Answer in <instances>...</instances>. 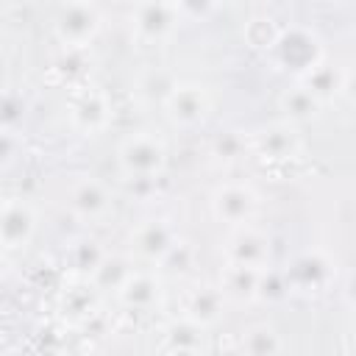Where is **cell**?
Returning a JSON list of instances; mask_svg holds the SVG:
<instances>
[{
  "label": "cell",
  "mask_w": 356,
  "mask_h": 356,
  "mask_svg": "<svg viewBox=\"0 0 356 356\" xmlns=\"http://www.w3.org/2000/svg\"><path fill=\"white\" fill-rule=\"evenodd\" d=\"M134 270L128 267V261H122V259H117V256H103L97 264H95V270H92V281H95V286H100V289H120V284L131 275Z\"/></svg>",
  "instance_id": "cell-20"
},
{
  "label": "cell",
  "mask_w": 356,
  "mask_h": 356,
  "mask_svg": "<svg viewBox=\"0 0 356 356\" xmlns=\"http://www.w3.org/2000/svg\"><path fill=\"white\" fill-rule=\"evenodd\" d=\"M200 331H203V328H197V325H192V323H186V320L175 323V325L170 328V334H167L170 350H172V353H189V356H195V353H197V345H200Z\"/></svg>",
  "instance_id": "cell-21"
},
{
  "label": "cell",
  "mask_w": 356,
  "mask_h": 356,
  "mask_svg": "<svg viewBox=\"0 0 356 356\" xmlns=\"http://www.w3.org/2000/svg\"><path fill=\"white\" fill-rule=\"evenodd\" d=\"M320 106H323V103L314 100L300 83L292 86V89H286V92L278 97V108L284 111V117H286L289 122H309L312 117H317Z\"/></svg>",
  "instance_id": "cell-18"
},
{
  "label": "cell",
  "mask_w": 356,
  "mask_h": 356,
  "mask_svg": "<svg viewBox=\"0 0 356 356\" xmlns=\"http://www.w3.org/2000/svg\"><path fill=\"white\" fill-rule=\"evenodd\" d=\"M70 211L83 222H97L111 211V195L97 178H78L67 192Z\"/></svg>",
  "instance_id": "cell-9"
},
{
  "label": "cell",
  "mask_w": 356,
  "mask_h": 356,
  "mask_svg": "<svg viewBox=\"0 0 356 356\" xmlns=\"http://www.w3.org/2000/svg\"><path fill=\"white\" fill-rule=\"evenodd\" d=\"M19 150V136L11 128H0V164H8Z\"/></svg>",
  "instance_id": "cell-22"
},
{
  "label": "cell",
  "mask_w": 356,
  "mask_h": 356,
  "mask_svg": "<svg viewBox=\"0 0 356 356\" xmlns=\"http://www.w3.org/2000/svg\"><path fill=\"white\" fill-rule=\"evenodd\" d=\"M250 147L256 150V156H261L267 161H286V159L298 156L300 139L292 125H270V128L253 134Z\"/></svg>",
  "instance_id": "cell-12"
},
{
  "label": "cell",
  "mask_w": 356,
  "mask_h": 356,
  "mask_svg": "<svg viewBox=\"0 0 356 356\" xmlns=\"http://www.w3.org/2000/svg\"><path fill=\"white\" fill-rule=\"evenodd\" d=\"M225 264H239V267H250V270H270V239L267 234H261L253 225H239L231 228L225 236Z\"/></svg>",
  "instance_id": "cell-5"
},
{
  "label": "cell",
  "mask_w": 356,
  "mask_h": 356,
  "mask_svg": "<svg viewBox=\"0 0 356 356\" xmlns=\"http://www.w3.org/2000/svg\"><path fill=\"white\" fill-rule=\"evenodd\" d=\"M181 19V6L172 3H142L131 11V31L139 42H164Z\"/></svg>",
  "instance_id": "cell-6"
},
{
  "label": "cell",
  "mask_w": 356,
  "mask_h": 356,
  "mask_svg": "<svg viewBox=\"0 0 356 356\" xmlns=\"http://www.w3.org/2000/svg\"><path fill=\"white\" fill-rule=\"evenodd\" d=\"M273 47H275V53H278V61L284 64V67H292V70H298V72H306L312 64H317L320 61V47H317V42L306 33V31H286V33H281V36H275L273 39Z\"/></svg>",
  "instance_id": "cell-11"
},
{
  "label": "cell",
  "mask_w": 356,
  "mask_h": 356,
  "mask_svg": "<svg viewBox=\"0 0 356 356\" xmlns=\"http://www.w3.org/2000/svg\"><path fill=\"white\" fill-rule=\"evenodd\" d=\"M36 231V211L22 197L0 200V248L19 250L31 242Z\"/></svg>",
  "instance_id": "cell-7"
},
{
  "label": "cell",
  "mask_w": 356,
  "mask_h": 356,
  "mask_svg": "<svg viewBox=\"0 0 356 356\" xmlns=\"http://www.w3.org/2000/svg\"><path fill=\"white\" fill-rule=\"evenodd\" d=\"M222 306H225V295L220 292V286L200 284L186 295L181 320H186L197 328H206V325H214L222 317Z\"/></svg>",
  "instance_id": "cell-13"
},
{
  "label": "cell",
  "mask_w": 356,
  "mask_h": 356,
  "mask_svg": "<svg viewBox=\"0 0 356 356\" xmlns=\"http://www.w3.org/2000/svg\"><path fill=\"white\" fill-rule=\"evenodd\" d=\"M161 108H164V117L178 125V128H195L200 125L209 111H211V97H209V89L200 86V83H172V89L164 95L161 100Z\"/></svg>",
  "instance_id": "cell-2"
},
{
  "label": "cell",
  "mask_w": 356,
  "mask_h": 356,
  "mask_svg": "<svg viewBox=\"0 0 356 356\" xmlns=\"http://www.w3.org/2000/svg\"><path fill=\"white\" fill-rule=\"evenodd\" d=\"M117 164L120 172L131 181H153L167 164V147L159 136L136 131L117 145Z\"/></svg>",
  "instance_id": "cell-1"
},
{
  "label": "cell",
  "mask_w": 356,
  "mask_h": 356,
  "mask_svg": "<svg viewBox=\"0 0 356 356\" xmlns=\"http://www.w3.org/2000/svg\"><path fill=\"white\" fill-rule=\"evenodd\" d=\"M242 350L248 356H278L281 353V337L270 323H253L242 331Z\"/></svg>",
  "instance_id": "cell-19"
},
{
  "label": "cell",
  "mask_w": 356,
  "mask_h": 356,
  "mask_svg": "<svg viewBox=\"0 0 356 356\" xmlns=\"http://www.w3.org/2000/svg\"><path fill=\"white\" fill-rule=\"evenodd\" d=\"M117 298H120L122 306L136 309V312H145V309H150V306L159 300V281H156L150 273L134 270V273L120 284Z\"/></svg>",
  "instance_id": "cell-16"
},
{
  "label": "cell",
  "mask_w": 356,
  "mask_h": 356,
  "mask_svg": "<svg viewBox=\"0 0 356 356\" xmlns=\"http://www.w3.org/2000/svg\"><path fill=\"white\" fill-rule=\"evenodd\" d=\"M214 147H217V153H220L222 159H236V156L245 150V142H242L239 136H234V134H231V136H225V142H222V139H217V145H214Z\"/></svg>",
  "instance_id": "cell-24"
},
{
  "label": "cell",
  "mask_w": 356,
  "mask_h": 356,
  "mask_svg": "<svg viewBox=\"0 0 356 356\" xmlns=\"http://www.w3.org/2000/svg\"><path fill=\"white\" fill-rule=\"evenodd\" d=\"M264 270H250L239 264H225L220 273V292L234 300H256L259 298V281Z\"/></svg>",
  "instance_id": "cell-15"
},
{
  "label": "cell",
  "mask_w": 356,
  "mask_h": 356,
  "mask_svg": "<svg viewBox=\"0 0 356 356\" xmlns=\"http://www.w3.org/2000/svg\"><path fill=\"white\" fill-rule=\"evenodd\" d=\"M0 278H3V264H0Z\"/></svg>",
  "instance_id": "cell-25"
},
{
  "label": "cell",
  "mask_w": 356,
  "mask_h": 356,
  "mask_svg": "<svg viewBox=\"0 0 356 356\" xmlns=\"http://www.w3.org/2000/svg\"><path fill=\"white\" fill-rule=\"evenodd\" d=\"M53 31L64 47L83 50L100 31V11L92 3H67L56 11Z\"/></svg>",
  "instance_id": "cell-3"
},
{
  "label": "cell",
  "mask_w": 356,
  "mask_h": 356,
  "mask_svg": "<svg viewBox=\"0 0 356 356\" xmlns=\"http://www.w3.org/2000/svg\"><path fill=\"white\" fill-rule=\"evenodd\" d=\"M314 100L325 103L331 100L334 95H339V89L345 86V75L339 72V67H331L325 61H317L312 64L306 72H300V81H298Z\"/></svg>",
  "instance_id": "cell-14"
},
{
  "label": "cell",
  "mask_w": 356,
  "mask_h": 356,
  "mask_svg": "<svg viewBox=\"0 0 356 356\" xmlns=\"http://www.w3.org/2000/svg\"><path fill=\"white\" fill-rule=\"evenodd\" d=\"M178 245V234L164 220H145L131 234V248L145 261H164Z\"/></svg>",
  "instance_id": "cell-10"
},
{
  "label": "cell",
  "mask_w": 356,
  "mask_h": 356,
  "mask_svg": "<svg viewBox=\"0 0 356 356\" xmlns=\"http://www.w3.org/2000/svg\"><path fill=\"white\" fill-rule=\"evenodd\" d=\"M211 214L228 228L253 225L259 214V195L248 184H222L211 192Z\"/></svg>",
  "instance_id": "cell-4"
},
{
  "label": "cell",
  "mask_w": 356,
  "mask_h": 356,
  "mask_svg": "<svg viewBox=\"0 0 356 356\" xmlns=\"http://www.w3.org/2000/svg\"><path fill=\"white\" fill-rule=\"evenodd\" d=\"M292 281L298 289H323L331 281V261L323 253H303L292 264Z\"/></svg>",
  "instance_id": "cell-17"
},
{
  "label": "cell",
  "mask_w": 356,
  "mask_h": 356,
  "mask_svg": "<svg viewBox=\"0 0 356 356\" xmlns=\"http://www.w3.org/2000/svg\"><path fill=\"white\" fill-rule=\"evenodd\" d=\"M111 120V100L103 89H78L70 100V122L81 134H100Z\"/></svg>",
  "instance_id": "cell-8"
},
{
  "label": "cell",
  "mask_w": 356,
  "mask_h": 356,
  "mask_svg": "<svg viewBox=\"0 0 356 356\" xmlns=\"http://www.w3.org/2000/svg\"><path fill=\"white\" fill-rule=\"evenodd\" d=\"M67 306H70V312H81V314H86V312L92 309L89 289H83V286L70 289V292H67Z\"/></svg>",
  "instance_id": "cell-23"
}]
</instances>
